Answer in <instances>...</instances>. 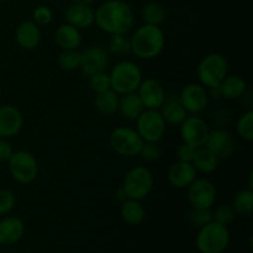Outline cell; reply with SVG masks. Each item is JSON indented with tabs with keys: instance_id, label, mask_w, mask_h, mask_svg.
<instances>
[{
	"instance_id": "1",
	"label": "cell",
	"mask_w": 253,
	"mask_h": 253,
	"mask_svg": "<svg viewBox=\"0 0 253 253\" xmlns=\"http://www.w3.org/2000/svg\"><path fill=\"white\" fill-rule=\"evenodd\" d=\"M94 24L108 35H126L135 25V14L124 0H106L95 10Z\"/></svg>"
},
{
	"instance_id": "2",
	"label": "cell",
	"mask_w": 253,
	"mask_h": 253,
	"mask_svg": "<svg viewBox=\"0 0 253 253\" xmlns=\"http://www.w3.org/2000/svg\"><path fill=\"white\" fill-rule=\"evenodd\" d=\"M131 53L141 59H155L163 52L166 36L161 26L146 25L138 27L130 39Z\"/></svg>"
},
{
	"instance_id": "3",
	"label": "cell",
	"mask_w": 253,
	"mask_h": 253,
	"mask_svg": "<svg viewBox=\"0 0 253 253\" xmlns=\"http://www.w3.org/2000/svg\"><path fill=\"white\" fill-rule=\"evenodd\" d=\"M109 76H110L111 89L119 95L135 93L143 79L142 71L138 64L128 59L118 62L111 68Z\"/></svg>"
},
{
	"instance_id": "4",
	"label": "cell",
	"mask_w": 253,
	"mask_h": 253,
	"mask_svg": "<svg viewBox=\"0 0 253 253\" xmlns=\"http://www.w3.org/2000/svg\"><path fill=\"white\" fill-rule=\"evenodd\" d=\"M230 240L229 227L212 220L200 227L195 245L200 253H224L229 247Z\"/></svg>"
},
{
	"instance_id": "5",
	"label": "cell",
	"mask_w": 253,
	"mask_h": 253,
	"mask_svg": "<svg viewBox=\"0 0 253 253\" xmlns=\"http://www.w3.org/2000/svg\"><path fill=\"white\" fill-rule=\"evenodd\" d=\"M229 72L227 59L221 53H209L203 57L197 68L199 83L207 89L219 86Z\"/></svg>"
},
{
	"instance_id": "6",
	"label": "cell",
	"mask_w": 253,
	"mask_h": 253,
	"mask_svg": "<svg viewBox=\"0 0 253 253\" xmlns=\"http://www.w3.org/2000/svg\"><path fill=\"white\" fill-rule=\"evenodd\" d=\"M121 187L128 199L143 200L152 193L155 178L147 167L136 166L126 173Z\"/></svg>"
},
{
	"instance_id": "7",
	"label": "cell",
	"mask_w": 253,
	"mask_h": 253,
	"mask_svg": "<svg viewBox=\"0 0 253 253\" xmlns=\"http://www.w3.org/2000/svg\"><path fill=\"white\" fill-rule=\"evenodd\" d=\"M9 173L15 182L20 184H30L36 180L40 172V166L36 157L25 150L14 151L7 161Z\"/></svg>"
},
{
	"instance_id": "8",
	"label": "cell",
	"mask_w": 253,
	"mask_h": 253,
	"mask_svg": "<svg viewBox=\"0 0 253 253\" xmlns=\"http://www.w3.org/2000/svg\"><path fill=\"white\" fill-rule=\"evenodd\" d=\"M111 150L123 157H133L138 156L145 141L141 138L136 128L128 126L115 127L109 137Z\"/></svg>"
},
{
	"instance_id": "9",
	"label": "cell",
	"mask_w": 253,
	"mask_h": 253,
	"mask_svg": "<svg viewBox=\"0 0 253 253\" xmlns=\"http://www.w3.org/2000/svg\"><path fill=\"white\" fill-rule=\"evenodd\" d=\"M135 121L136 131L145 142L158 143L165 137L167 124L160 110L145 109Z\"/></svg>"
},
{
	"instance_id": "10",
	"label": "cell",
	"mask_w": 253,
	"mask_h": 253,
	"mask_svg": "<svg viewBox=\"0 0 253 253\" xmlns=\"http://www.w3.org/2000/svg\"><path fill=\"white\" fill-rule=\"evenodd\" d=\"M180 137L183 142L194 148L204 147L209 136V125L204 119L197 115H188L179 125Z\"/></svg>"
},
{
	"instance_id": "11",
	"label": "cell",
	"mask_w": 253,
	"mask_h": 253,
	"mask_svg": "<svg viewBox=\"0 0 253 253\" xmlns=\"http://www.w3.org/2000/svg\"><path fill=\"white\" fill-rule=\"evenodd\" d=\"M178 99L189 115L203 113L208 108L210 100L208 89L200 83H189L183 86Z\"/></svg>"
},
{
	"instance_id": "12",
	"label": "cell",
	"mask_w": 253,
	"mask_h": 253,
	"mask_svg": "<svg viewBox=\"0 0 253 253\" xmlns=\"http://www.w3.org/2000/svg\"><path fill=\"white\" fill-rule=\"evenodd\" d=\"M188 200L193 208L212 209L216 202V188L207 178H195L187 188Z\"/></svg>"
},
{
	"instance_id": "13",
	"label": "cell",
	"mask_w": 253,
	"mask_h": 253,
	"mask_svg": "<svg viewBox=\"0 0 253 253\" xmlns=\"http://www.w3.org/2000/svg\"><path fill=\"white\" fill-rule=\"evenodd\" d=\"M82 53L79 71L86 77L105 72L110 64V53L101 46H89Z\"/></svg>"
},
{
	"instance_id": "14",
	"label": "cell",
	"mask_w": 253,
	"mask_h": 253,
	"mask_svg": "<svg viewBox=\"0 0 253 253\" xmlns=\"http://www.w3.org/2000/svg\"><path fill=\"white\" fill-rule=\"evenodd\" d=\"M145 109L160 110L166 100V90L160 81L155 78H143L136 90Z\"/></svg>"
},
{
	"instance_id": "15",
	"label": "cell",
	"mask_w": 253,
	"mask_h": 253,
	"mask_svg": "<svg viewBox=\"0 0 253 253\" xmlns=\"http://www.w3.org/2000/svg\"><path fill=\"white\" fill-rule=\"evenodd\" d=\"M24 127V115L14 105H0V137L11 138Z\"/></svg>"
},
{
	"instance_id": "16",
	"label": "cell",
	"mask_w": 253,
	"mask_h": 253,
	"mask_svg": "<svg viewBox=\"0 0 253 253\" xmlns=\"http://www.w3.org/2000/svg\"><path fill=\"white\" fill-rule=\"evenodd\" d=\"M205 147L209 148L219 157V160H221L232 155L235 150V141L229 131L224 128H216V130H210Z\"/></svg>"
},
{
	"instance_id": "17",
	"label": "cell",
	"mask_w": 253,
	"mask_h": 253,
	"mask_svg": "<svg viewBox=\"0 0 253 253\" xmlns=\"http://www.w3.org/2000/svg\"><path fill=\"white\" fill-rule=\"evenodd\" d=\"M197 177L198 172L194 166L190 162H183V161H177L173 163L167 173L169 184L177 189H187Z\"/></svg>"
},
{
	"instance_id": "18",
	"label": "cell",
	"mask_w": 253,
	"mask_h": 253,
	"mask_svg": "<svg viewBox=\"0 0 253 253\" xmlns=\"http://www.w3.org/2000/svg\"><path fill=\"white\" fill-rule=\"evenodd\" d=\"M41 29L32 20H24L20 22L15 31V40L22 49L31 51L41 42Z\"/></svg>"
},
{
	"instance_id": "19",
	"label": "cell",
	"mask_w": 253,
	"mask_h": 253,
	"mask_svg": "<svg viewBox=\"0 0 253 253\" xmlns=\"http://www.w3.org/2000/svg\"><path fill=\"white\" fill-rule=\"evenodd\" d=\"M64 16H66V21L69 25L77 27L78 30H85L94 25L95 11H94L90 5L73 4L72 2L67 7Z\"/></svg>"
},
{
	"instance_id": "20",
	"label": "cell",
	"mask_w": 253,
	"mask_h": 253,
	"mask_svg": "<svg viewBox=\"0 0 253 253\" xmlns=\"http://www.w3.org/2000/svg\"><path fill=\"white\" fill-rule=\"evenodd\" d=\"M25 234V222L17 216H6L0 220V245L12 246Z\"/></svg>"
},
{
	"instance_id": "21",
	"label": "cell",
	"mask_w": 253,
	"mask_h": 253,
	"mask_svg": "<svg viewBox=\"0 0 253 253\" xmlns=\"http://www.w3.org/2000/svg\"><path fill=\"white\" fill-rule=\"evenodd\" d=\"M161 115L165 119L167 125H178L179 126L185 120L189 114L187 113L183 105L180 104L179 99L174 96H166V100L160 109Z\"/></svg>"
},
{
	"instance_id": "22",
	"label": "cell",
	"mask_w": 253,
	"mask_h": 253,
	"mask_svg": "<svg viewBox=\"0 0 253 253\" xmlns=\"http://www.w3.org/2000/svg\"><path fill=\"white\" fill-rule=\"evenodd\" d=\"M54 40L61 49H78L82 44L81 30L66 22L56 30Z\"/></svg>"
},
{
	"instance_id": "23",
	"label": "cell",
	"mask_w": 253,
	"mask_h": 253,
	"mask_svg": "<svg viewBox=\"0 0 253 253\" xmlns=\"http://www.w3.org/2000/svg\"><path fill=\"white\" fill-rule=\"evenodd\" d=\"M247 82L239 74H227L224 81L220 83L219 89L222 98L235 100L240 99L246 94L247 91Z\"/></svg>"
},
{
	"instance_id": "24",
	"label": "cell",
	"mask_w": 253,
	"mask_h": 253,
	"mask_svg": "<svg viewBox=\"0 0 253 253\" xmlns=\"http://www.w3.org/2000/svg\"><path fill=\"white\" fill-rule=\"evenodd\" d=\"M145 110L142 101L137 93H128L125 95H120V101H119L118 111L121 114V116L127 120L135 121L141 113Z\"/></svg>"
},
{
	"instance_id": "25",
	"label": "cell",
	"mask_w": 253,
	"mask_h": 253,
	"mask_svg": "<svg viewBox=\"0 0 253 253\" xmlns=\"http://www.w3.org/2000/svg\"><path fill=\"white\" fill-rule=\"evenodd\" d=\"M120 215L124 221L128 225H140L145 220L146 210L141 200L126 199L121 202Z\"/></svg>"
},
{
	"instance_id": "26",
	"label": "cell",
	"mask_w": 253,
	"mask_h": 253,
	"mask_svg": "<svg viewBox=\"0 0 253 253\" xmlns=\"http://www.w3.org/2000/svg\"><path fill=\"white\" fill-rule=\"evenodd\" d=\"M219 157L204 146V147H199L195 150L192 165L194 166L197 172L209 174V173L216 170L217 166H219Z\"/></svg>"
},
{
	"instance_id": "27",
	"label": "cell",
	"mask_w": 253,
	"mask_h": 253,
	"mask_svg": "<svg viewBox=\"0 0 253 253\" xmlns=\"http://www.w3.org/2000/svg\"><path fill=\"white\" fill-rule=\"evenodd\" d=\"M119 101H120V95L116 91H114L113 89H109V90L103 91V93L96 94L94 106H95L99 114L110 116L118 111Z\"/></svg>"
},
{
	"instance_id": "28",
	"label": "cell",
	"mask_w": 253,
	"mask_h": 253,
	"mask_svg": "<svg viewBox=\"0 0 253 253\" xmlns=\"http://www.w3.org/2000/svg\"><path fill=\"white\" fill-rule=\"evenodd\" d=\"M231 208L237 215L241 216L251 215L253 211V189L244 188L235 193L231 200Z\"/></svg>"
},
{
	"instance_id": "29",
	"label": "cell",
	"mask_w": 253,
	"mask_h": 253,
	"mask_svg": "<svg viewBox=\"0 0 253 253\" xmlns=\"http://www.w3.org/2000/svg\"><path fill=\"white\" fill-rule=\"evenodd\" d=\"M142 20L146 25L161 26L166 20V10L160 2L150 1L143 6Z\"/></svg>"
},
{
	"instance_id": "30",
	"label": "cell",
	"mask_w": 253,
	"mask_h": 253,
	"mask_svg": "<svg viewBox=\"0 0 253 253\" xmlns=\"http://www.w3.org/2000/svg\"><path fill=\"white\" fill-rule=\"evenodd\" d=\"M82 53L78 49H62L57 57V64L62 71L73 72L79 69Z\"/></svg>"
},
{
	"instance_id": "31",
	"label": "cell",
	"mask_w": 253,
	"mask_h": 253,
	"mask_svg": "<svg viewBox=\"0 0 253 253\" xmlns=\"http://www.w3.org/2000/svg\"><path fill=\"white\" fill-rule=\"evenodd\" d=\"M236 132L242 140L247 141V142H252L253 141V110L245 111L236 123Z\"/></svg>"
},
{
	"instance_id": "32",
	"label": "cell",
	"mask_w": 253,
	"mask_h": 253,
	"mask_svg": "<svg viewBox=\"0 0 253 253\" xmlns=\"http://www.w3.org/2000/svg\"><path fill=\"white\" fill-rule=\"evenodd\" d=\"M108 51L109 53L115 56H125L131 53L130 39H127L126 35H110Z\"/></svg>"
},
{
	"instance_id": "33",
	"label": "cell",
	"mask_w": 253,
	"mask_h": 253,
	"mask_svg": "<svg viewBox=\"0 0 253 253\" xmlns=\"http://www.w3.org/2000/svg\"><path fill=\"white\" fill-rule=\"evenodd\" d=\"M89 86L95 94L103 93V91L111 89L110 76L108 72H99L89 77Z\"/></svg>"
},
{
	"instance_id": "34",
	"label": "cell",
	"mask_w": 253,
	"mask_h": 253,
	"mask_svg": "<svg viewBox=\"0 0 253 253\" xmlns=\"http://www.w3.org/2000/svg\"><path fill=\"white\" fill-rule=\"evenodd\" d=\"M235 215L236 214H235L231 205L221 204L215 208V210L212 211V220L219 222V224L225 225V226H229L235 220Z\"/></svg>"
},
{
	"instance_id": "35",
	"label": "cell",
	"mask_w": 253,
	"mask_h": 253,
	"mask_svg": "<svg viewBox=\"0 0 253 253\" xmlns=\"http://www.w3.org/2000/svg\"><path fill=\"white\" fill-rule=\"evenodd\" d=\"M190 222L198 227H202L204 225L212 221V210L211 209H202V208H193L189 214Z\"/></svg>"
},
{
	"instance_id": "36",
	"label": "cell",
	"mask_w": 253,
	"mask_h": 253,
	"mask_svg": "<svg viewBox=\"0 0 253 253\" xmlns=\"http://www.w3.org/2000/svg\"><path fill=\"white\" fill-rule=\"evenodd\" d=\"M16 205V197L10 189H0V216L10 214Z\"/></svg>"
},
{
	"instance_id": "37",
	"label": "cell",
	"mask_w": 253,
	"mask_h": 253,
	"mask_svg": "<svg viewBox=\"0 0 253 253\" xmlns=\"http://www.w3.org/2000/svg\"><path fill=\"white\" fill-rule=\"evenodd\" d=\"M53 20V12L46 5H40L32 11V21L39 26H47Z\"/></svg>"
},
{
	"instance_id": "38",
	"label": "cell",
	"mask_w": 253,
	"mask_h": 253,
	"mask_svg": "<svg viewBox=\"0 0 253 253\" xmlns=\"http://www.w3.org/2000/svg\"><path fill=\"white\" fill-rule=\"evenodd\" d=\"M138 156H141V158L147 161V162H155V161L160 158L161 148L155 142H145L142 145V148H141Z\"/></svg>"
},
{
	"instance_id": "39",
	"label": "cell",
	"mask_w": 253,
	"mask_h": 253,
	"mask_svg": "<svg viewBox=\"0 0 253 253\" xmlns=\"http://www.w3.org/2000/svg\"><path fill=\"white\" fill-rule=\"evenodd\" d=\"M197 148L192 147V146L187 145V143L183 142L179 147L177 148V158L178 161H183V162H190L192 163L193 157H194V153Z\"/></svg>"
},
{
	"instance_id": "40",
	"label": "cell",
	"mask_w": 253,
	"mask_h": 253,
	"mask_svg": "<svg viewBox=\"0 0 253 253\" xmlns=\"http://www.w3.org/2000/svg\"><path fill=\"white\" fill-rule=\"evenodd\" d=\"M12 153H14V148L11 143L7 141V138L0 137V162H7Z\"/></svg>"
},
{
	"instance_id": "41",
	"label": "cell",
	"mask_w": 253,
	"mask_h": 253,
	"mask_svg": "<svg viewBox=\"0 0 253 253\" xmlns=\"http://www.w3.org/2000/svg\"><path fill=\"white\" fill-rule=\"evenodd\" d=\"M114 195H115L116 199L120 200V202H124V200L127 199V197H126V193H125V190L123 189V187H120L119 189H116V192L114 193Z\"/></svg>"
},
{
	"instance_id": "42",
	"label": "cell",
	"mask_w": 253,
	"mask_h": 253,
	"mask_svg": "<svg viewBox=\"0 0 253 253\" xmlns=\"http://www.w3.org/2000/svg\"><path fill=\"white\" fill-rule=\"evenodd\" d=\"M73 4H85V5H90L91 2H94L95 0H71Z\"/></svg>"
},
{
	"instance_id": "43",
	"label": "cell",
	"mask_w": 253,
	"mask_h": 253,
	"mask_svg": "<svg viewBox=\"0 0 253 253\" xmlns=\"http://www.w3.org/2000/svg\"><path fill=\"white\" fill-rule=\"evenodd\" d=\"M2 1H6V0H0V2H2Z\"/></svg>"
}]
</instances>
